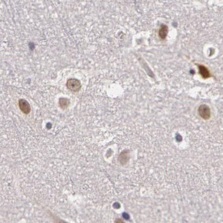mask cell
Returning a JSON list of instances; mask_svg holds the SVG:
<instances>
[{
	"label": "cell",
	"mask_w": 223,
	"mask_h": 223,
	"mask_svg": "<svg viewBox=\"0 0 223 223\" xmlns=\"http://www.w3.org/2000/svg\"><path fill=\"white\" fill-rule=\"evenodd\" d=\"M199 114L204 120H209L211 117V110L206 105H201L198 109Z\"/></svg>",
	"instance_id": "6da1fadb"
},
{
	"label": "cell",
	"mask_w": 223,
	"mask_h": 223,
	"mask_svg": "<svg viewBox=\"0 0 223 223\" xmlns=\"http://www.w3.org/2000/svg\"><path fill=\"white\" fill-rule=\"evenodd\" d=\"M67 87L68 89L73 92H78L81 89V83L76 79L72 78L67 81Z\"/></svg>",
	"instance_id": "7a4b0ae2"
},
{
	"label": "cell",
	"mask_w": 223,
	"mask_h": 223,
	"mask_svg": "<svg viewBox=\"0 0 223 223\" xmlns=\"http://www.w3.org/2000/svg\"><path fill=\"white\" fill-rule=\"evenodd\" d=\"M19 107L21 111L25 114H28L30 112V104L27 100L24 99H21L19 100Z\"/></svg>",
	"instance_id": "3957f363"
},
{
	"label": "cell",
	"mask_w": 223,
	"mask_h": 223,
	"mask_svg": "<svg viewBox=\"0 0 223 223\" xmlns=\"http://www.w3.org/2000/svg\"><path fill=\"white\" fill-rule=\"evenodd\" d=\"M199 68L200 74L204 78L206 79L210 77V74L206 67H205L204 65H200L199 66Z\"/></svg>",
	"instance_id": "277c9868"
},
{
	"label": "cell",
	"mask_w": 223,
	"mask_h": 223,
	"mask_svg": "<svg viewBox=\"0 0 223 223\" xmlns=\"http://www.w3.org/2000/svg\"><path fill=\"white\" fill-rule=\"evenodd\" d=\"M168 33V27L165 25H162L159 30V35L161 38L165 39Z\"/></svg>",
	"instance_id": "5b68a950"
},
{
	"label": "cell",
	"mask_w": 223,
	"mask_h": 223,
	"mask_svg": "<svg viewBox=\"0 0 223 223\" xmlns=\"http://www.w3.org/2000/svg\"><path fill=\"white\" fill-rule=\"evenodd\" d=\"M59 104H60L61 107L63 109H65V108H67L69 106V100L67 99L62 98V99H61L59 100Z\"/></svg>",
	"instance_id": "8992f818"
},
{
	"label": "cell",
	"mask_w": 223,
	"mask_h": 223,
	"mask_svg": "<svg viewBox=\"0 0 223 223\" xmlns=\"http://www.w3.org/2000/svg\"><path fill=\"white\" fill-rule=\"evenodd\" d=\"M116 223H124L123 221H121V220H117L116 221Z\"/></svg>",
	"instance_id": "52a82bcc"
}]
</instances>
